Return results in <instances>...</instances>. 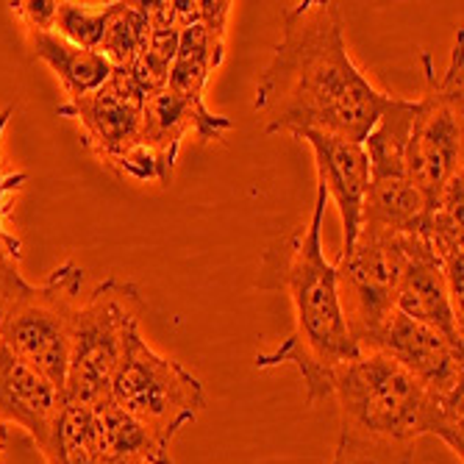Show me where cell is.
Returning a JSON list of instances; mask_svg holds the SVG:
<instances>
[{
	"label": "cell",
	"instance_id": "cell-1",
	"mask_svg": "<svg viewBox=\"0 0 464 464\" xmlns=\"http://www.w3.org/2000/svg\"><path fill=\"white\" fill-rule=\"evenodd\" d=\"M395 95L353 64L345 14L334 0H301L281 14V39L259 72L253 111L265 134L320 131L364 142Z\"/></svg>",
	"mask_w": 464,
	"mask_h": 464
},
{
	"label": "cell",
	"instance_id": "cell-2",
	"mask_svg": "<svg viewBox=\"0 0 464 464\" xmlns=\"http://www.w3.org/2000/svg\"><path fill=\"white\" fill-rule=\"evenodd\" d=\"M340 434L331 464H417L423 440H442L459 459L461 398L437 395L398 362L364 351L334 372Z\"/></svg>",
	"mask_w": 464,
	"mask_h": 464
},
{
	"label": "cell",
	"instance_id": "cell-3",
	"mask_svg": "<svg viewBox=\"0 0 464 464\" xmlns=\"http://www.w3.org/2000/svg\"><path fill=\"white\" fill-rule=\"evenodd\" d=\"M325 203L328 195L317 187L312 220L267 245L256 276V289L284 292L292 304V331L278 348L256 353V367H295L309 406L328 401L334 372L362 353L340 306L336 270L323 253Z\"/></svg>",
	"mask_w": 464,
	"mask_h": 464
},
{
	"label": "cell",
	"instance_id": "cell-4",
	"mask_svg": "<svg viewBox=\"0 0 464 464\" xmlns=\"http://www.w3.org/2000/svg\"><path fill=\"white\" fill-rule=\"evenodd\" d=\"M145 309L148 304L142 292L131 281L109 276L92 289L90 298L81 304L72 331L64 403L83 409L109 403L114 372L140 334Z\"/></svg>",
	"mask_w": 464,
	"mask_h": 464
},
{
	"label": "cell",
	"instance_id": "cell-5",
	"mask_svg": "<svg viewBox=\"0 0 464 464\" xmlns=\"http://www.w3.org/2000/svg\"><path fill=\"white\" fill-rule=\"evenodd\" d=\"M87 273L75 262H62L42 284H31L14 304L0 343L14 356L36 367L48 382L64 392L72 331L83 304Z\"/></svg>",
	"mask_w": 464,
	"mask_h": 464
},
{
	"label": "cell",
	"instance_id": "cell-6",
	"mask_svg": "<svg viewBox=\"0 0 464 464\" xmlns=\"http://www.w3.org/2000/svg\"><path fill=\"white\" fill-rule=\"evenodd\" d=\"M423 70L426 92L414 101V117L406 142V173L431 206L445 181L461 173V28L445 72L437 78L429 53H423Z\"/></svg>",
	"mask_w": 464,
	"mask_h": 464
},
{
	"label": "cell",
	"instance_id": "cell-7",
	"mask_svg": "<svg viewBox=\"0 0 464 464\" xmlns=\"http://www.w3.org/2000/svg\"><path fill=\"white\" fill-rule=\"evenodd\" d=\"M109 401L170 445L200 414L206 392L198 375L176 359L156 353L137 334L114 372Z\"/></svg>",
	"mask_w": 464,
	"mask_h": 464
},
{
	"label": "cell",
	"instance_id": "cell-8",
	"mask_svg": "<svg viewBox=\"0 0 464 464\" xmlns=\"http://www.w3.org/2000/svg\"><path fill=\"white\" fill-rule=\"evenodd\" d=\"M411 234L362 226L353 247L336 259V292L356 348L372 351L395 312V292L406 265Z\"/></svg>",
	"mask_w": 464,
	"mask_h": 464
},
{
	"label": "cell",
	"instance_id": "cell-9",
	"mask_svg": "<svg viewBox=\"0 0 464 464\" xmlns=\"http://www.w3.org/2000/svg\"><path fill=\"white\" fill-rule=\"evenodd\" d=\"M142 106L145 95L131 72L114 70L101 90L67 101L59 117L81 125V142L103 164L134 181H156L153 164L142 150Z\"/></svg>",
	"mask_w": 464,
	"mask_h": 464
},
{
	"label": "cell",
	"instance_id": "cell-10",
	"mask_svg": "<svg viewBox=\"0 0 464 464\" xmlns=\"http://www.w3.org/2000/svg\"><path fill=\"white\" fill-rule=\"evenodd\" d=\"M231 129L234 122L223 114H215L206 101L195 103L173 90L148 95L142 106V150L153 164L156 184L170 187L181 142L189 134H195L200 142H212Z\"/></svg>",
	"mask_w": 464,
	"mask_h": 464
},
{
	"label": "cell",
	"instance_id": "cell-11",
	"mask_svg": "<svg viewBox=\"0 0 464 464\" xmlns=\"http://www.w3.org/2000/svg\"><path fill=\"white\" fill-rule=\"evenodd\" d=\"M372 351L398 362L437 395H464V345L450 343L448 336L423 323L392 312Z\"/></svg>",
	"mask_w": 464,
	"mask_h": 464
},
{
	"label": "cell",
	"instance_id": "cell-12",
	"mask_svg": "<svg viewBox=\"0 0 464 464\" xmlns=\"http://www.w3.org/2000/svg\"><path fill=\"white\" fill-rule=\"evenodd\" d=\"M295 140H304L314 150L317 164V187L325 189V195L336 203L343 218V250L340 256L353 247L359 231H362V208L370 181L367 153L362 142L320 134V131H298Z\"/></svg>",
	"mask_w": 464,
	"mask_h": 464
},
{
	"label": "cell",
	"instance_id": "cell-13",
	"mask_svg": "<svg viewBox=\"0 0 464 464\" xmlns=\"http://www.w3.org/2000/svg\"><path fill=\"white\" fill-rule=\"evenodd\" d=\"M395 312L440 331L456 345H464L461 317L450 301L440 259L434 256V250L423 234L409 237L406 265L395 292Z\"/></svg>",
	"mask_w": 464,
	"mask_h": 464
},
{
	"label": "cell",
	"instance_id": "cell-14",
	"mask_svg": "<svg viewBox=\"0 0 464 464\" xmlns=\"http://www.w3.org/2000/svg\"><path fill=\"white\" fill-rule=\"evenodd\" d=\"M64 409V392L0 343V420L20 426L42 450Z\"/></svg>",
	"mask_w": 464,
	"mask_h": 464
},
{
	"label": "cell",
	"instance_id": "cell-15",
	"mask_svg": "<svg viewBox=\"0 0 464 464\" xmlns=\"http://www.w3.org/2000/svg\"><path fill=\"white\" fill-rule=\"evenodd\" d=\"M231 6L234 4H228V0H203L200 14L181 28L167 90L203 103L208 78L223 64L226 20L231 14Z\"/></svg>",
	"mask_w": 464,
	"mask_h": 464
},
{
	"label": "cell",
	"instance_id": "cell-16",
	"mask_svg": "<svg viewBox=\"0 0 464 464\" xmlns=\"http://www.w3.org/2000/svg\"><path fill=\"white\" fill-rule=\"evenodd\" d=\"M92 426L103 464H173L170 445L111 401L92 409Z\"/></svg>",
	"mask_w": 464,
	"mask_h": 464
},
{
	"label": "cell",
	"instance_id": "cell-17",
	"mask_svg": "<svg viewBox=\"0 0 464 464\" xmlns=\"http://www.w3.org/2000/svg\"><path fill=\"white\" fill-rule=\"evenodd\" d=\"M23 31L31 53L56 72L70 101L101 90L114 72V67L101 53L83 51L53 31H42V28H23Z\"/></svg>",
	"mask_w": 464,
	"mask_h": 464
},
{
	"label": "cell",
	"instance_id": "cell-18",
	"mask_svg": "<svg viewBox=\"0 0 464 464\" xmlns=\"http://www.w3.org/2000/svg\"><path fill=\"white\" fill-rule=\"evenodd\" d=\"M148 39H150L148 4H122V0H117L98 53L114 70H131L145 53Z\"/></svg>",
	"mask_w": 464,
	"mask_h": 464
},
{
	"label": "cell",
	"instance_id": "cell-19",
	"mask_svg": "<svg viewBox=\"0 0 464 464\" xmlns=\"http://www.w3.org/2000/svg\"><path fill=\"white\" fill-rule=\"evenodd\" d=\"M39 453L45 464H103L95 442L92 409L64 403L51 440Z\"/></svg>",
	"mask_w": 464,
	"mask_h": 464
},
{
	"label": "cell",
	"instance_id": "cell-20",
	"mask_svg": "<svg viewBox=\"0 0 464 464\" xmlns=\"http://www.w3.org/2000/svg\"><path fill=\"white\" fill-rule=\"evenodd\" d=\"M111 12H114V4L87 6V4H72V0H56L51 31L59 34L62 39L72 42V45L83 48V51L98 53Z\"/></svg>",
	"mask_w": 464,
	"mask_h": 464
},
{
	"label": "cell",
	"instance_id": "cell-21",
	"mask_svg": "<svg viewBox=\"0 0 464 464\" xmlns=\"http://www.w3.org/2000/svg\"><path fill=\"white\" fill-rule=\"evenodd\" d=\"M31 284L20 273V262H0V334L14 309V304L23 298V292Z\"/></svg>",
	"mask_w": 464,
	"mask_h": 464
},
{
	"label": "cell",
	"instance_id": "cell-22",
	"mask_svg": "<svg viewBox=\"0 0 464 464\" xmlns=\"http://www.w3.org/2000/svg\"><path fill=\"white\" fill-rule=\"evenodd\" d=\"M14 111H17V103H9L4 111H0V140H4V131H6V125ZM25 181H28V173H9V170H4V164H0V220L4 223H9L12 198L23 189Z\"/></svg>",
	"mask_w": 464,
	"mask_h": 464
},
{
	"label": "cell",
	"instance_id": "cell-23",
	"mask_svg": "<svg viewBox=\"0 0 464 464\" xmlns=\"http://www.w3.org/2000/svg\"><path fill=\"white\" fill-rule=\"evenodd\" d=\"M23 245L20 239L9 231V223L0 220V262H20Z\"/></svg>",
	"mask_w": 464,
	"mask_h": 464
},
{
	"label": "cell",
	"instance_id": "cell-24",
	"mask_svg": "<svg viewBox=\"0 0 464 464\" xmlns=\"http://www.w3.org/2000/svg\"><path fill=\"white\" fill-rule=\"evenodd\" d=\"M6 445H9V423L6 420H0V456H4Z\"/></svg>",
	"mask_w": 464,
	"mask_h": 464
}]
</instances>
